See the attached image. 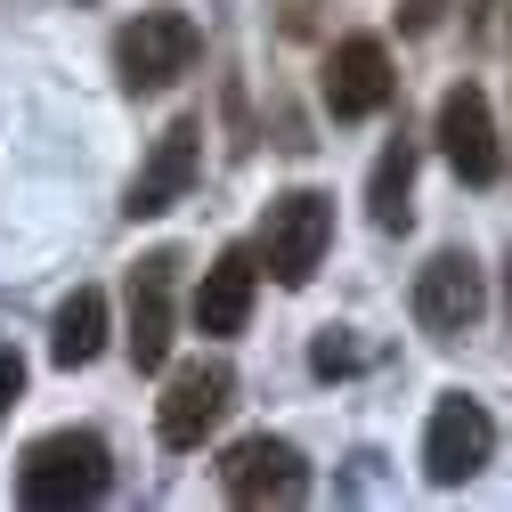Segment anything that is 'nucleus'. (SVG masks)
Returning a JSON list of instances; mask_svg holds the SVG:
<instances>
[{
    "mask_svg": "<svg viewBox=\"0 0 512 512\" xmlns=\"http://www.w3.org/2000/svg\"><path fill=\"white\" fill-rule=\"evenodd\" d=\"M366 212H374L382 236H399V228L415 220V139H407V131L374 155V171H366Z\"/></svg>",
    "mask_w": 512,
    "mask_h": 512,
    "instance_id": "obj_14",
    "label": "nucleus"
},
{
    "mask_svg": "<svg viewBox=\"0 0 512 512\" xmlns=\"http://www.w3.org/2000/svg\"><path fill=\"white\" fill-rule=\"evenodd\" d=\"M106 334H114L106 293H98V285H74L66 301H57V317H49V358L74 374V366H90V358L106 350Z\"/></svg>",
    "mask_w": 512,
    "mask_h": 512,
    "instance_id": "obj_13",
    "label": "nucleus"
},
{
    "mask_svg": "<svg viewBox=\"0 0 512 512\" xmlns=\"http://www.w3.org/2000/svg\"><path fill=\"white\" fill-rule=\"evenodd\" d=\"M391 90H399V74H391V49H382L374 33L334 41V57H326V114H334V122L382 114V106H391Z\"/></svg>",
    "mask_w": 512,
    "mask_h": 512,
    "instance_id": "obj_11",
    "label": "nucleus"
},
{
    "mask_svg": "<svg viewBox=\"0 0 512 512\" xmlns=\"http://www.w3.org/2000/svg\"><path fill=\"white\" fill-rule=\"evenodd\" d=\"M196 171H204V122L179 114L171 131L147 147V163H139V179H131V196H122V212H131V220H163L171 204H187Z\"/></svg>",
    "mask_w": 512,
    "mask_h": 512,
    "instance_id": "obj_8",
    "label": "nucleus"
},
{
    "mask_svg": "<svg viewBox=\"0 0 512 512\" xmlns=\"http://www.w3.org/2000/svg\"><path fill=\"white\" fill-rule=\"evenodd\" d=\"M488 456H496L488 407L464 399V391H447V399L431 407V431H423V480H431V488H464V480L488 472Z\"/></svg>",
    "mask_w": 512,
    "mask_h": 512,
    "instance_id": "obj_4",
    "label": "nucleus"
},
{
    "mask_svg": "<svg viewBox=\"0 0 512 512\" xmlns=\"http://www.w3.org/2000/svg\"><path fill=\"white\" fill-rule=\"evenodd\" d=\"M228 407H236V374L220 358H187L155 399V431H163V447L187 456V447H204V431H220Z\"/></svg>",
    "mask_w": 512,
    "mask_h": 512,
    "instance_id": "obj_6",
    "label": "nucleus"
},
{
    "mask_svg": "<svg viewBox=\"0 0 512 512\" xmlns=\"http://www.w3.org/2000/svg\"><path fill=\"white\" fill-rule=\"evenodd\" d=\"M114 488V456H106V439L98 431H49L25 447V464H17V496L33 512H66V504H98Z\"/></svg>",
    "mask_w": 512,
    "mask_h": 512,
    "instance_id": "obj_1",
    "label": "nucleus"
},
{
    "mask_svg": "<svg viewBox=\"0 0 512 512\" xmlns=\"http://www.w3.org/2000/svg\"><path fill=\"white\" fill-rule=\"evenodd\" d=\"M17 399H25V358L0 342V431H9V407H17Z\"/></svg>",
    "mask_w": 512,
    "mask_h": 512,
    "instance_id": "obj_16",
    "label": "nucleus"
},
{
    "mask_svg": "<svg viewBox=\"0 0 512 512\" xmlns=\"http://www.w3.org/2000/svg\"><path fill=\"white\" fill-rule=\"evenodd\" d=\"M326 252H334V196L326 187H285V196L269 204V220H261V269L285 293H301L317 269H326Z\"/></svg>",
    "mask_w": 512,
    "mask_h": 512,
    "instance_id": "obj_2",
    "label": "nucleus"
},
{
    "mask_svg": "<svg viewBox=\"0 0 512 512\" xmlns=\"http://www.w3.org/2000/svg\"><path fill=\"white\" fill-rule=\"evenodd\" d=\"M431 139H439L447 163H456V179H472V187H488V179L504 171V155H496V114H488V90H480V82H456V90L439 98Z\"/></svg>",
    "mask_w": 512,
    "mask_h": 512,
    "instance_id": "obj_10",
    "label": "nucleus"
},
{
    "mask_svg": "<svg viewBox=\"0 0 512 512\" xmlns=\"http://www.w3.org/2000/svg\"><path fill=\"white\" fill-rule=\"evenodd\" d=\"M447 17V0H399V33H431Z\"/></svg>",
    "mask_w": 512,
    "mask_h": 512,
    "instance_id": "obj_17",
    "label": "nucleus"
},
{
    "mask_svg": "<svg viewBox=\"0 0 512 512\" xmlns=\"http://www.w3.org/2000/svg\"><path fill=\"white\" fill-rule=\"evenodd\" d=\"M252 293H261V252H252V244L212 252V269H204V285H196V326H204V334H244Z\"/></svg>",
    "mask_w": 512,
    "mask_h": 512,
    "instance_id": "obj_12",
    "label": "nucleus"
},
{
    "mask_svg": "<svg viewBox=\"0 0 512 512\" xmlns=\"http://www.w3.org/2000/svg\"><path fill=\"white\" fill-rule=\"evenodd\" d=\"M196 49H204V33H196L187 9H139L114 33V82L131 98H155V90H171L187 66H196Z\"/></svg>",
    "mask_w": 512,
    "mask_h": 512,
    "instance_id": "obj_3",
    "label": "nucleus"
},
{
    "mask_svg": "<svg viewBox=\"0 0 512 512\" xmlns=\"http://www.w3.org/2000/svg\"><path fill=\"white\" fill-rule=\"evenodd\" d=\"M179 252H147V261L131 269V326H122V342H131V366L155 374L171 358V326H179Z\"/></svg>",
    "mask_w": 512,
    "mask_h": 512,
    "instance_id": "obj_9",
    "label": "nucleus"
},
{
    "mask_svg": "<svg viewBox=\"0 0 512 512\" xmlns=\"http://www.w3.org/2000/svg\"><path fill=\"white\" fill-rule=\"evenodd\" d=\"M220 488H228V504H301L309 496V464H301L293 439L252 431V439H236L220 456Z\"/></svg>",
    "mask_w": 512,
    "mask_h": 512,
    "instance_id": "obj_7",
    "label": "nucleus"
},
{
    "mask_svg": "<svg viewBox=\"0 0 512 512\" xmlns=\"http://www.w3.org/2000/svg\"><path fill=\"white\" fill-rule=\"evenodd\" d=\"M480 309H488V277L472 252H431L415 269V326L431 342H464L480 326Z\"/></svg>",
    "mask_w": 512,
    "mask_h": 512,
    "instance_id": "obj_5",
    "label": "nucleus"
},
{
    "mask_svg": "<svg viewBox=\"0 0 512 512\" xmlns=\"http://www.w3.org/2000/svg\"><path fill=\"white\" fill-rule=\"evenodd\" d=\"M358 366H366V350L350 342V326H326V334L309 342V374H317V382H342V374H358Z\"/></svg>",
    "mask_w": 512,
    "mask_h": 512,
    "instance_id": "obj_15",
    "label": "nucleus"
},
{
    "mask_svg": "<svg viewBox=\"0 0 512 512\" xmlns=\"http://www.w3.org/2000/svg\"><path fill=\"white\" fill-rule=\"evenodd\" d=\"M504 317H512V261H504Z\"/></svg>",
    "mask_w": 512,
    "mask_h": 512,
    "instance_id": "obj_18",
    "label": "nucleus"
}]
</instances>
